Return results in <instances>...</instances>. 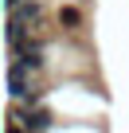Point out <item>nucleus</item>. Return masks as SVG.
<instances>
[{
    "label": "nucleus",
    "mask_w": 129,
    "mask_h": 133,
    "mask_svg": "<svg viewBox=\"0 0 129 133\" xmlns=\"http://www.w3.org/2000/svg\"><path fill=\"white\" fill-rule=\"evenodd\" d=\"M8 94L16 98V102H28V106H35L39 98H43V90L28 78V71L20 63H8Z\"/></svg>",
    "instance_id": "nucleus-1"
},
{
    "label": "nucleus",
    "mask_w": 129,
    "mask_h": 133,
    "mask_svg": "<svg viewBox=\"0 0 129 133\" xmlns=\"http://www.w3.org/2000/svg\"><path fill=\"white\" fill-rule=\"evenodd\" d=\"M12 63H20L28 75L43 71V43H39V39H28V43H20V47H16V59H12Z\"/></svg>",
    "instance_id": "nucleus-2"
},
{
    "label": "nucleus",
    "mask_w": 129,
    "mask_h": 133,
    "mask_svg": "<svg viewBox=\"0 0 129 133\" xmlns=\"http://www.w3.org/2000/svg\"><path fill=\"white\" fill-rule=\"evenodd\" d=\"M12 16H16L28 31H39V24H43V4H39V0H28V4H24V8H16Z\"/></svg>",
    "instance_id": "nucleus-3"
},
{
    "label": "nucleus",
    "mask_w": 129,
    "mask_h": 133,
    "mask_svg": "<svg viewBox=\"0 0 129 133\" xmlns=\"http://www.w3.org/2000/svg\"><path fill=\"white\" fill-rule=\"evenodd\" d=\"M59 24H63V28H78V24H82V12H78L74 4H63V8H59Z\"/></svg>",
    "instance_id": "nucleus-4"
},
{
    "label": "nucleus",
    "mask_w": 129,
    "mask_h": 133,
    "mask_svg": "<svg viewBox=\"0 0 129 133\" xmlns=\"http://www.w3.org/2000/svg\"><path fill=\"white\" fill-rule=\"evenodd\" d=\"M28 0H8V12H16V8H24Z\"/></svg>",
    "instance_id": "nucleus-5"
},
{
    "label": "nucleus",
    "mask_w": 129,
    "mask_h": 133,
    "mask_svg": "<svg viewBox=\"0 0 129 133\" xmlns=\"http://www.w3.org/2000/svg\"><path fill=\"white\" fill-rule=\"evenodd\" d=\"M28 133H31V129H28Z\"/></svg>",
    "instance_id": "nucleus-6"
}]
</instances>
